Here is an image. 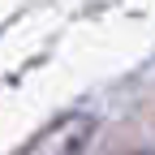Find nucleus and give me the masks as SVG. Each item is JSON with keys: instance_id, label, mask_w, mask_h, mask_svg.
Here are the masks:
<instances>
[{"instance_id": "1", "label": "nucleus", "mask_w": 155, "mask_h": 155, "mask_svg": "<svg viewBox=\"0 0 155 155\" xmlns=\"http://www.w3.org/2000/svg\"><path fill=\"white\" fill-rule=\"evenodd\" d=\"M91 134H95V116H86V112H69V116H61L52 129L39 134V138L30 142L26 155H82L86 142H91Z\"/></svg>"}]
</instances>
